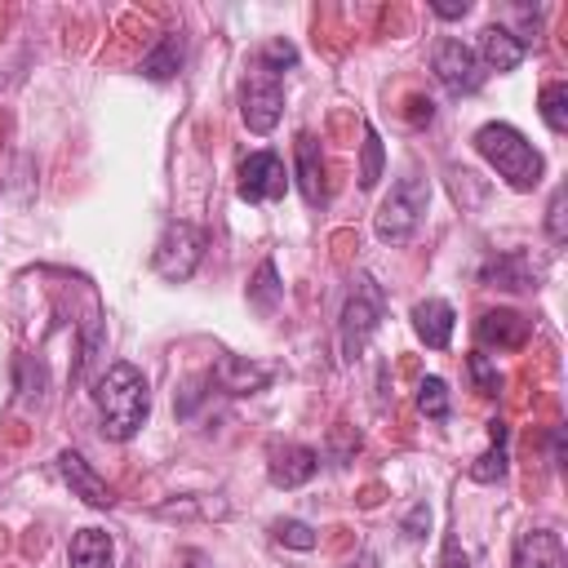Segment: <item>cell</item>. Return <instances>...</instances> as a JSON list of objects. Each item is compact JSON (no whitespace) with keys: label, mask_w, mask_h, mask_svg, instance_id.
Instances as JSON below:
<instances>
[{"label":"cell","mask_w":568,"mask_h":568,"mask_svg":"<svg viewBox=\"0 0 568 568\" xmlns=\"http://www.w3.org/2000/svg\"><path fill=\"white\" fill-rule=\"evenodd\" d=\"M93 404H98V417H102V435L124 444L142 430L146 413H151V390H146V377L138 364H111L98 382H93Z\"/></svg>","instance_id":"cell-1"},{"label":"cell","mask_w":568,"mask_h":568,"mask_svg":"<svg viewBox=\"0 0 568 568\" xmlns=\"http://www.w3.org/2000/svg\"><path fill=\"white\" fill-rule=\"evenodd\" d=\"M475 151L515 186V191H532L541 178H546V160L541 151L506 120H488L475 129Z\"/></svg>","instance_id":"cell-2"},{"label":"cell","mask_w":568,"mask_h":568,"mask_svg":"<svg viewBox=\"0 0 568 568\" xmlns=\"http://www.w3.org/2000/svg\"><path fill=\"white\" fill-rule=\"evenodd\" d=\"M426 204H430V182L426 178H399L390 186V195L382 200L377 217H373V231L382 244H408L426 217Z\"/></svg>","instance_id":"cell-3"},{"label":"cell","mask_w":568,"mask_h":568,"mask_svg":"<svg viewBox=\"0 0 568 568\" xmlns=\"http://www.w3.org/2000/svg\"><path fill=\"white\" fill-rule=\"evenodd\" d=\"M204 248H209V231L204 226H195V222H169L164 235H160V244H155V253H151V266H155L160 280L186 284L195 275Z\"/></svg>","instance_id":"cell-4"},{"label":"cell","mask_w":568,"mask_h":568,"mask_svg":"<svg viewBox=\"0 0 568 568\" xmlns=\"http://www.w3.org/2000/svg\"><path fill=\"white\" fill-rule=\"evenodd\" d=\"M382 311H386L382 284H377L373 275H359L355 288H351V297H346V306H342V328H337L346 359H355V355L368 346V337H373L377 324H382Z\"/></svg>","instance_id":"cell-5"},{"label":"cell","mask_w":568,"mask_h":568,"mask_svg":"<svg viewBox=\"0 0 568 568\" xmlns=\"http://www.w3.org/2000/svg\"><path fill=\"white\" fill-rule=\"evenodd\" d=\"M430 71H435V80H439L453 98H470V93H479V84H484V67H479L475 49L462 44V40H453V36H444V40L435 44Z\"/></svg>","instance_id":"cell-6"},{"label":"cell","mask_w":568,"mask_h":568,"mask_svg":"<svg viewBox=\"0 0 568 568\" xmlns=\"http://www.w3.org/2000/svg\"><path fill=\"white\" fill-rule=\"evenodd\" d=\"M244 124H248V133H271L275 124H280V111H284V84H280V75H271V71H253L248 75V84H244Z\"/></svg>","instance_id":"cell-7"},{"label":"cell","mask_w":568,"mask_h":568,"mask_svg":"<svg viewBox=\"0 0 568 568\" xmlns=\"http://www.w3.org/2000/svg\"><path fill=\"white\" fill-rule=\"evenodd\" d=\"M284 191H288V169L275 151H253L240 164V200L266 204V200H280Z\"/></svg>","instance_id":"cell-8"},{"label":"cell","mask_w":568,"mask_h":568,"mask_svg":"<svg viewBox=\"0 0 568 568\" xmlns=\"http://www.w3.org/2000/svg\"><path fill=\"white\" fill-rule=\"evenodd\" d=\"M510 568H568V550L564 537L555 528H528L515 537L510 550Z\"/></svg>","instance_id":"cell-9"},{"label":"cell","mask_w":568,"mask_h":568,"mask_svg":"<svg viewBox=\"0 0 568 568\" xmlns=\"http://www.w3.org/2000/svg\"><path fill=\"white\" fill-rule=\"evenodd\" d=\"M266 470H271V484L275 488H302L320 470V453L306 448V444H275Z\"/></svg>","instance_id":"cell-10"},{"label":"cell","mask_w":568,"mask_h":568,"mask_svg":"<svg viewBox=\"0 0 568 568\" xmlns=\"http://www.w3.org/2000/svg\"><path fill=\"white\" fill-rule=\"evenodd\" d=\"M524 53H528V44H524L510 27L488 22V27L479 31V49H475L479 67H488V71H515V67L524 62Z\"/></svg>","instance_id":"cell-11"},{"label":"cell","mask_w":568,"mask_h":568,"mask_svg":"<svg viewBox=\"0 0 568 568\" xmlns=\"http://www.w3.org/2000/svg\"><path fill=\"white\" fill-rule=\"evenodd\" d=\"M58 470H62V479L71 484V493L75 497H84L89 506H98V510H111L115 506V493H111V484L102 479V475H93V466L80 457V453H58Z\"/></svg>","instance_id":"cell-12"},{"label":"cell","mask_w":568,"mask_h":568,"mask_svg":"<svg viewBox=\"0 0 568 568\" xmlns=\"http://www.w3.org/2000/svg\"><path fill=\"white\" fill-rule=\"evenodd\" d=\"M209 382H213L217 390H226V395H253L257 386L271 382V368H266V364H248V359H240V355H222V359L213 364Z\"/></svg>","instance_id":"cell-13"},{"label":"cell","mask_w":568,"mask_h":568,"mask_svg":"<svg viewBox=\"0 0 568 568\" xmlns=\"http://www.w3.org/2000/svg\"><path fill=\"white\" fill-rule=\"evenodd\" d=\"M453 324H457V311L444 297H426L413 306V328L430 351H444L453 342Z\"/></svg>","instance_id":"cell-14"},{"label":"cell","mask_w":568,"mask_h":568,"mask_svg":"<svg viewBox=\"0 0 568 568\" xmlns=\"http://www.w3.org/2000/svg\"><path fill=\"white\" fill-rule=\"evenodd\" d=\"M293 160H297V186H302V200L306 204H320L324 200V160H320V142L311 133H297L293 142Z\"/></svg>","instance_id":"cell-15"},{"label":"cell","mask_w":568,"mask_h":568,"mask_svg":"<svg viewBox=\"0 0 568 568\" xmlns=\"http://www.w3.org/2000/svg\"><path fill=\"white\" fill-rule=\"evenodd\" d=\"M528 333H532V324H528L524 315H515V311H488V315L479 320V342H484V346H506V351H515V346L528 342Z\"/></svg>","instance_id":"cell-16"},{"label":"cell","mask_w":568,"mask_h":568,"mask_svg":"<svg viewBox=\"0 0 568 568\" xmlns=\"http://www.w3.org/2000/svg\"><path fill=\"white\" fill-rule=\"evenodd\" d=\"M532 266H528V253H497L484 262L479 280L493 284V288H532Z\"/></svg>","instance_id":"cell-17"},{"label":"cell","mask_w":568,"mask_h":568,"mask_svg":"<svg viewBox=\"0 0 568 568\" xmlns=\"http://www.w3.org/2000/svg\"><path fill=\"white\" fill-rule=\"evenodd\" d=\"M115 559V546H111V532L102 528H80L71 537V550H67V564L71 568H111Z\"/></svg>","instance_id":"cell-18"},{"label":"cell","mask_w":568,"mask_h":568,"mask_svg":"<svg viewBox=\"0 0 568 568\" xmlns=\"http://www.w3.org/2000/svg\"><path fill=\"white\" fill-rule=\"evenodd\" d=\"M506 439H510L506 422H488V448L470 462V479H475V484H497V479H506Z\"/></svg>","instance_id":"cell-19"},{"label":"cell","mask_w":568,"mask_h":568,"mask_svg":"<svg viewBox=\"0 0 568 568\" xmlns=\"http://www.w3.org/2000/svg\"><path fill=\"white\" fill-rule=\"evenodd\" d=\"M178 67H182V31H164V40L142 58V75L169 80V75H178Z\"/></svg>","instance_id":"cell-20"},{"label":"cell","mask_w":568,"mask_h":568,"mask_svg":"<svg viewBox=\"0 0 568 568\" xmlns=\"http://www.w3.org/2000/svg\"><path fill=\"white\" fill-rule=\"evenodd\" d=\"M280 302H284V284H280V275H275V262H262L257 275H253V284H248V306H253L257 315H271Z\"/></svg>","instance_id":"cell-21"},{"label":"cell","mask_w":568,"mask_h":568,"mask_svg":"<svg viewBox=\"0 0 568 568\" xmlns=\"http://www.w3.org/2000/svg\"><path fill=\"white\" fill-rule=\"evenodd\" d=\"M537 111H541V120H546L550 133H568V84L564 80H550L537 93Z\"/></svg>","instance_id":"cell-22"},{"label":"cell","mask_w":568,"mask_h":568,"mask_svg":"<svg viewBox=\"0 0 568 568\" xmlns=\"http://www.w3.org/2000/svg\"><path fill=\"white\" fill-rule=\"evenodd\" d=\"M417 408H422L430 422H448V413H453V399H448V386H444V377H422V386H417Z\"/></svg>","instance_id":"cell-23"},{"label":"cell","mask_w":568,"mask_h":568,"mask_svg":"<svg viewBox=\"0 0 568 568\" xmlns=\"http://www.w3.org/2000/svg\"><path fill=\"white\" fill-rule=\"evenodd\" d=\"M382 164H386V151H382V138L373 124H364V155H359V186L373 191L377 178H382Z\"/></svg>","instance_id":"cell-24"},{"label":"cell","mask_w":568,"mask_h":568,"mask_svg":"<svg viewBox=\"0 0 568 568\" xmlns=\"http://www.w3.org/2000/svg\"><path fill=\"white\" fill-rule=\"evenodd\" d=\"M271 532H275V541H280V546H288V550H315V546H320L315 528H311V524H302V519H275V524H271Z\"/></svg>","instance_id":"cell-25"},{"label":"cell","mask_w":568,"mask_h":568,"mask_svg":"<svg viewBox=\"0 0 568 568\" xmlns=\"http://www.w3.org/2000/svg\"><path fill=\"white\" fill-rule=\"evenodd\" d=\"M293 62H297V49H293L288 40H266L262 53H257V67L271 71V75H284Z\"/></svg>","instance_id":"cell-26"},{"label":"cell","mask_w":568,"mask_h":568,"mask_svg":"<svg viewBox=\"0 0 568 568\" xmlns=\"http://www.w3.org/2000/svg\"><path fill=\"white\" fill-rule=\"evenodd\" d=\"M466 368H470V377H475V386H479V395H497V386H501V377H497V368L488 364V355H484V351H470V359H466Z\"/></svg>","instance_id":"cell-27"},{"label":"cell","mask_w":568,"mask_h":568,"mask_svg":"<svg viewBox=\"0 0 568 568\" xmlns=\"http://www.w3.org/2000/svg\"><path fill=\"white\" fill-rule=\"evenodd\" d=\"M564 200H568V191L555 186L550 209H546V235H550V244H564V240H568V226H564Z\"/></svg>","instance_id":"cell-28"},{"label":"cell","mask_w":568,"mask_h":568,"mask_svg":"<svg viewBox=\"0 0 568 568\" xmlns=\"http://www.w3.org/2000/svg\"><path fill=\"white\" fill-rule=\"evenodd\" d=\"M439 568H470V555L462 550V541H457V537H448V541H444V555H439Z\"/></svg>","instance_id":"cell-29"},{"label":"cell","mask_w":568,"mask_h":568,"mask_svg":"<svg viewBox=\"0 0 568 568\" xmlns=\"http://www.w3.org/2000/svg\"><path fill=\"white\" fill-rule=\"evenodd\" d=\"M430 13H435V18H444V22H453V18H466V13H470V4H466V0H462V4L435 0V4H430Z\"/></svg>","instance_id":"cell-30"},{"label":"cell","mask_w":568,"mask_h":568,"mask_svg":"<svg viewBox=\"0 0 568 568\" xmlns=\"http://www.w3.org/2000/svg\"><path fill=\"white\" fill-rule=\"evenodd\" d=\"M408 106H413V111H408L413 124H430V120H435V102H430V98H413Z\"/></svg>","instance_id":"cell-31"},{"label":"cell","mask_w":568,"mask_h":568,"mask_svg":"<svg viewBox=\"0 0 568 568\" xmlns=\"http://www.w3.org/2000/svg\"><path fill=\"white\" fill-rule=\"evenodd\" d=\"M422 519H430V510H426V506H417V510L408 515V524H404V537H417V528H422Z\"/></svg>","instance_id":"cell-32"},{"label":"cell","mask_w":568,"mask_h":568,"mask_svg":"<svg viewBox=\"0 0 568 568\" xmlns=\"http://www.w3.org/2000/svg\"><path fill=\"white\" fill-rule=\"evenodd\" d=\"M186 568H213V564H209L200 550H191V555H186Z\"/></svg>","instance_id":"cell-33"}]
</instances>
